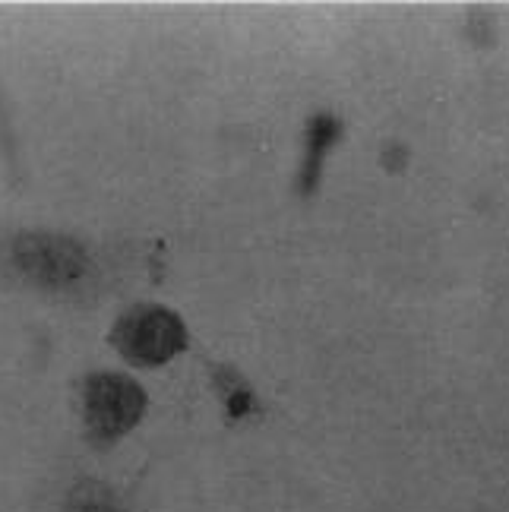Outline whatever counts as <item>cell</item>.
<instances>
[{
	"mask_svg": "<svg viewBox=\"0 0 509 512\" xmlns=\"http://www.w3.org/2000/svg\"><path fill=\"white\" fill-rule=\"evenodd\" d=\"M19 263L48 285H67L86 269L83 250L51 234H26L19 241Z\"/></svg>",
	"mask_w": 509,
	"mask_h": 512,
	"instance_id": "3957f363",
	"label": "cell"
},
{
	"mask_svg": "<svg viewBox=\"0 0 509 512\" xmlns=\"http://www.w3.org/2000/svg\"><path fill=\"white\" fill-rule=\"evenodd\" d=\"M111 345L130 364L159 367L187 348V326L162 304H136L111 326Z\"/></svg>",
	"mask_w": 509,
	"mask_h": 512,
	"instance_id": "6da1fadb",
	"label": "cell"
},
{
	"mask_svg": "<svg viewBox=\"0 0 509 512\" xmlns=\"http://www.w3.org/2000/svg\"><path fill=\"white\" fill-rule=\"evenodd\" d=\"M146 392L124 373H92L83 383V421L95 446H111L140 424Z\"/></svg>",
	"mask_w": 509,
	"mask_h": 512,
	"instance_id": "7a4b0ae2",
	"label": "cell"
},
{
	"mask_svg": "<svg viewBox=\"0 0 509 512\" xmlns=\"http://www.w3.org/2000/svg\"><path fill=\"white\" fill-rule=\"evenodd\" d=\"M336 133H339V121L329 114H317L310 121V130H307V159H304V174H301V187L310 190L317 184L320 177V165H323V155L326 149L336 143Z\"/></svg>",
	"mask_w": 509,
	"mask_h": 512,
	"instance_id": "277c9868",
	"label": "cell"
}]
</instances>
